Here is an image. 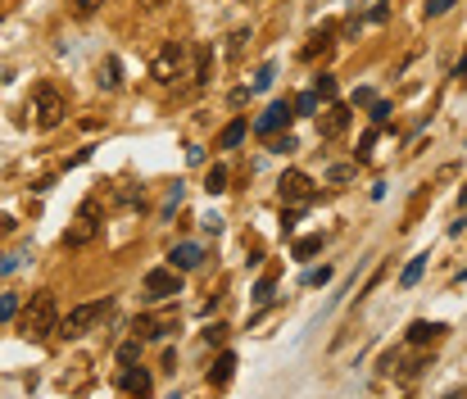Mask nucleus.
<instances>
[{"label": "nucleus", "instance_id": "a19ab883", "mask_svg": "<svg viewBox=\"0 0 467 399\" xmlns=\"http://www.w3.org/2000/svg\"><path fill=\"white\" fill-rule=\"evenodd\" d=\"M9 232H14V218H9V214H0V236H9Z\"/></svg>", "mask_w": 467, "mask_h": 399}, {"label": "nucleus", "instance_id": "f03ea898", "mask_svg": "<svg viewBox=\"0 0 467 399\" xmlns=\"http://www.w3.org/2000/svg\"><path fill=\"white\" fill-rule=\"evenodd\" d=\"M27 113H32V122L41 132H55L69 118V100H64V91L55 87V82H36L32 96H27Z\"/></svg>", "mask_w": 467, "mask_h": 399}, {"label": "nucleus", "instance_id": "393cba45", "mask_svg": "<svg viewBox=\"0 0 467 399\" xmlns=\"http://www.w3.org/2000/svg\"><path fill=\"white\" fill-rule=\"evenodd\" d=\"M100 5H104V0H69V14L73 18H91Z\"/></svg>", "mask_w": 467, "mask_h": 399}, {"label": "nucleus", "instance_id": "f704fd0d", "mask_svg": "<svg viewBox=\"0 0 467 399\" xmlns=\"http://www.w3.org/2000/svg\"><path fill=\"white\" fill-rule=\"evenodd\" d=\"M204 340H209V345H223V340H227V327H223V322H214V327L204 331Z\"/></svg>", "mask_w": 467, "mask_h": 399}, {"label": "nucleus", "instance_id": "2f4dec72", "mask_svg": "<svg viewBox=\"0 0 467 399\" xmlns=\"http://www.w3.org/2000/svg\"><path fill=\"white\" fill-rule=\"evenodd\" d=\"M268 150H277V155H291V150H295V136H272V141H268Z\"/></svg>", "mask_w": 467, "mask_h": 399}, {"label": "nucleus", "instance_id": "39448f33", "mask_svg": "<svg viewBox=\"0 0 467 399\" xmlns=\"http://www.w3.org/2000/svg\"><path fill=\"white\" fill-rule=\"evenodd\" d=\"M109 309H113V300H109V295H104V300H91V304H78V309H69V313L60 318V336H64V340L87 336V331H91L100 318H109Z\"/></svg>", "mask_w": 467, "mask_h": 399}, {"label": "nucleus", "instance_id": "2eb2a0df", "mask_svg": "<svg viewBox=\"0 0 467 399\" xmlns=\"http://www.w3.org/2000/svg\"><path fill=\"white\" fill-rule=\"evenodd\" d=\"M200 259H204V254H200V245H190V241H182V245H173V250H168V263H173L177 272L200 268Z\"/></svg>", "mask_w": 467, "mask_h": 399}, {"label": "nucleus", "instance_id": "c85d7f7f", "mask_svg": "<svg viewBox=\"0 0 467 399\" xmlns=\"http://www.w3.org/2000/svg\"><path fill=\"white\" fill-rule=\"evenodd\" d=\"M295 109H300V113H318V91H304V96H295Z\"/></svg>", "mask_w": 467, "mask_h": 399}, {"label": "nucleus", "instance_id": "dca6fc26", "mask_svg": "<svg viewBox=\"0 0 467 399\" xmlns=\"http://www.w3.org/2000/svg\"><path fill=\"white\" fill-rule=\"evenodd\" d=\"M214 78V46H195V69H190V82L195 87H209Z\"/></svg>", "mask_w": 467, "mask_h": 399}, {"label": "nucleus", "instance_id": "bb28decb", "mask_svg": "<svg viewBox=\"0 0 467 399\" xmlns=\"http://www.w3.org/2000/svg\"><path fill=\"white\" fill-rule=\"evenodd\" d=\"M272 290H277V277L268 272V277H259V286H254V300H259V304H268V300H272Z\"/></svg>", "mask_w": 467, "mask_h": 399}, {"label": "nucleus", "instance_id": "ea45409f", "mask_svg": "<svg viewBox=\"0 0 467 399\" xmlns=\"http://www.w3.org/2000/svg\"><path fill=\"white\" fill-rule=\"evenodd\" d=\"M368 18H372V23H386V18H390V5H377V9H372V14H368Z\"/></svg>", "mask_w": 467, "mask_h": 399}, {"label": "nucleus", "instance_id": "37998d69", "mask_svg": "<svg viewBox=\"0 0 467 399\" xmlns=\"http://www.w3.org/2000/svg\"><path fill=\"white\" fill-rule=\"evenodd\" d=\"M454 73H459V78H467V59H463V64H459V69H454Z\"/></svg>", "mask_w": 467, "mask_h": 399}, {"label": "nucleus", "instance_id": "a878e982", "mask_svg": "<svg viewBox=\"0 0 467 399\" xmlns=\"http://www.w3.org/2000/svg\"><path fill=\"white\" fill-rule=\"evenodd\" d=\"M313 91H318V100H336V78H331V73H322V78L313 82Z\"/></svg>", "mask_w": 467, "mask_h": 399}, {"label": "nucleus", "instance_id": "f8f14e48", "mask_svg": "<svg viewBox=\"0 0 467 399\" xmlns=\"http://www.w3.org/2000/svg\"><path fill=\"white\" fill-rule=\"evenodd\" d=\"M445 331H449L445 322H426V318H417V322H408V345H435Z\"/></svg>", "mask_w": 467, "mask_h": 399}, {"label": "nucleus", "instance_id": "e433bc0d", "mask_svg": "<svg viewBox=\"0 0 467 399\" xmlns=\"http://www.w3.org/2000/svg\"><path fill=\"white\" fill-rule=\"evenodd\" d=\"M164 5H173V0H137V9H146V14H155V9H164Z\"/></svg>", "mask_w": 467, "mask_h": 399}, {"label": "nucleus", "instance_id": "a211bd4d", "mask_svg": "<svg viewBox=\"0 0 467 399\" xmlns=\"http://www.w3.org/2000/svg\"><path fill=\"white\" fill-rule=\"evenodd\" d=\"M227 177H232V173H227V164H214V168L204 173V191H209V195H223V191H227Z\"/></svg>", "mask_w": 467, "mask_h": 399}, {"label": "nucleus", "instance_id": "5701e85b", "mask_svg": "<svg viewBox=\"0 0 467 399\" xmlns=\"http://www.w3.org/2000/svg\"><path fill=\"white\" fill-rule=\"evenodd\" d=\"M141 345H146V336H132V340H127V345H123V349H118V368L137 363V358H141Z\"/></svg>", "mask_w": 467, "mask_h": 399}, {"label": "nucleus", "instance_id": "423d86ee", "mask_svg": "<svg viewBox=\"0 0 467 399\" xmlns=\"http://www.w3.org/2000/svg\"><path fill=\"white\" fill-rule=\"evenodd\" d=\"M141 290H146L150 304H168V300L182 295V272H177L173 263H168V268H150L146 281H141Z\"/></svg>", "mask_w": 467, "mask_h": 399}, {"label": "nucleus", "instance_id": "412c9836", "mask_svg": "<svg viewBox=\"0 0 467 399\" xmlns=\"http://www.w3.org/2000/svg\"><path fill=\"white\" fill-rule=\"evenodd\" d=\"M318 250H322V236H300V241L291 245V254H295V259H313Z\"/></svg>", "mask_w": 467, "mask_h": 399}, {"label": "nucleus", "instance_id": "58836bf2", "mask_svg": "<svg viewBox=\"0 0 467 399\" xmlns=\"http://www.w3.org/2000/svg\"><path fill=\"white\" fill-rule=\"evenodd\" d=\"M358 104H372V87H358L354 91V109H358Z\"/></svg>", "mask_w": 467, "mask_h": 399}, {"label": "nucleus", "instance_id": "b1692460", "mask_svg": "<svg viewBox=\"0 0 467 399\" xmlns=\"http://www.w3.org/2000/svg\"><path fill=\"white\" fill-rule=\"evenodd\" d=\"M227 41H232V46H227V59H241V55H245V41H250V32H245V27H236Z\"/></svg>", "mask_w": 467, "mask_h": 399}, {"label": "nucleus", "instance_id": "473e14b6", "mask_svg": "<svg viewBox=\"0 0 467 399\" xmlns=\"http://www.w3.org/2000/svg\"><path fill=\"white\" fill-rule=\"evenodd\" d=\"M449 9H454V0H426V14H431V18L449 14Z\"/></svg>", "mask_w": 467, "mask_h": 399}, {"label": "nucleus", "instance_id": "0eeeda50", "mask_svg": "<svg viewBox=\"0 0 467 399\" xmlns=\"http://www.w3.org/2000/svg\"><path fill=\"white\" fill-rule=\"evenodd\" d=\"M132 331L146 340H168L177 331V309H150V313H137Z\"/></svg>", "mask_w": 467, "mask_h": 399}, {"label": "nucleus", "instance_id": "72a5a7b5", "mask_svg": "<svg viewBox=\"0 0 467 399\" xmlns=\"http://www.w3.org/2000/svg\"><path fill=\"white\" fill-rule=\"evenodd\" d=\"M372 146H377V132H368V136L358 141V150H354V155H358V159H372Z\"/></svg>", "mask_w": 467, "mask_h": 399}, {"label": "nucleus", "instance_id": "c9c22d12", "mask_svg": "<svg viewBox=\"0 0 467 399\" xmlns=\"http://www.w3.org/2000/svg\"><path fill=\"white\" fill-rule=\"evenodd\" d=\"M390 118V100H372V122H386Z\"/></svg>", "mask_w": 467, "mask_h": 399}, {"label": "nucleus", "instance_id": "c756f323", "mask_svg": "<svg viewBox=\"0 0 467 399\" xmlns=\"http://www.w3.org/2000/svg\"><path fill=\"white\" fill-rule=\"evenodd\" d=\"M18 318V295H5L0 300V322H14Z\"/></svg>", "mask_w": 467, "mask_h": 399}, {"label": "nucleus", "instance_id": "7c9ffc66", "mask_svg": "<svg viewBox=\"0 0 467 399\" xmlns=\"http://www.w3.org/2000/svg\"><path fill=\"white\" fill-rule=\"evenodd\" d=\"M349 177H354V168H349V164H331L327 168V182H349Z\"/></svg>", "mask_w": 467, "mask_h": 399}, {"label": "nucleus", "instance_id": "ddd939ff", "mask_svg": "<svg viewBox=\"0 0 467 399\" xmlns=\"http://www.w3.org/2000/svg\"><path fill=\"white\" fill-rule=\"evenodd\" d=\"M331 41H336V23H322L318 32L309 36V46L300 50V59H309V64H313L318 55H327V50H331Z\"/></svg>", "mask_w": 467, "mask_h": 399}, {"label": "nucleus", "instance_id": "20e7f679", "mask_svg": "<svg viewBox=\"0 0 467 399\" xmlns=\"http://www.w3.org/2000/svg\"><path fill=\"white\" fill-rule=\"evenodd\" d=\"M150 78H155L159 87H173L177 78H190V69H186V46H182V41H159L155 59H150Z\"/></svg>", "mask_w": 467, "mask_h": 399}, {"label": "nucleus", "instance_id": "4be33fe9", "mask_svg": "<svg viewBox=\"0 0 467 399\" xmlns=\"http://www.w3.org/2000/svg\"><path fill=\"white\" fill-rule=\"evenodd\" d=\"M272 82H277V64L268 59V64H259V73H254V87H250V91H268Z\"/></svg>", "mask_w": 467, "mask_h": 399}, {"label": "nucleus", "instance_id": "cd10ccee", "mask_svg": "<svg viewBox=\"0 0 467 399\" xmlns=\"http://www.w3.org/2000/svg\"><path fill=\"white\" fill-rule=\"evenodd\" d=\"M327 281H331V268H327V263H322V268H309V272H304V286H327Z\"/></svg>", "mask_w": 467, "mask_h": 399}, {"label": "nucleus", "instance_id": "9b49d317", "mask_svg": "<svg viewBox=\"0 0 467 399\" xmlns=\"http://www.w3.org/2000/svg\"><path fill=\"white\" fill-rule=\"evenodd\" d=\"M118 391H127V395H150V391H155V382H150L146 368L127 363V368H118Z\"/></svg>", "mask_w": 467, "mask_h": 399}, {"label": "nucleus", "instance_id": "1a4fd4ad", "mask_svg": "<svg viewBox=\"0 0 467 399\" xmlns=\"http://www.w3.org/2000/svg\"><path fill=\"white\" fill-rule=\"evenodd\" d=\"M281 200H286V204H304V209H309L313 204V195H318V191H313V177L309 173H300V168H291V173H281Z\"/></svg>", "mask_w": 467, "mask_h": 399}, {"label": "nucleus", "instance_id": "6e6552de", "mask_svg": "<svg viewBox=\"0 0 467 399\" xmlns=\"http://www.w3.org/2000/svg\"><path fill=\"white\" fill-rule=\"evenodd\" d=\"M349 122H354L349 104H340V100H327V109L318 113V136H322V141H340V136L349 132Z\"/></svg>", "mask_w": 467, "mask_h": 399}, {"label": "nucleus", "instance_id": "7ed1b4c3", "mask_svg": "<svg viewBox=\"0 0 467 399\" xmlns=\"http://www.w3.org/2000/svg\"><path fill=\"white\" fill-rule=\"evenodd\" d=\"M104 227V214H100V195H87L78 204V218H73V227L64 232V250H87V245L100 236Z\"/></svg>", "mask_w": 467, "mask_h": 399}, {"label": "nucleus", "instance_id": "9d476101", "mask_svg": "<svg viewBox=\"0 0 467 399\" xmlns=\"http://www.w3.org/2000/svg\"><path fill=\"white\" fill-rule=\"evenodd\" d=\"M291 118H295V100H272L268 109L254 118V136H272V132H281Z\"/></svg>", "mask_w": 467, "mask_h": 399}, {"label": "nucleus", "instance_id": "f3484780", "mask_svg": "<svg viewBox=\"0 0 467 399\" xmlns=\"http://www.w3.org/2000/svg\"><path fill=\"white\" fill-rule=\"evenodd\" d=\"M245 132H250V122H245V118H232L223 132H218V150H232V146H241V141H245Z\"/></svg>", "mask_w": 467, "mask_h": 399}, {"label": "nucleus", "instance_id": "79ce46f5", "mask_svg": "<svg viewBox=\"0 0 467 399\" xmlns=\"http://www.w3.org/2000/svg\"><path fill=\"white\" fill-rule=\"evenodd\" d=\"M449 232H454V236H463V232H467V218H459V223H449Z\"/></svg>", "mask_w": 467, "mask_h": 399}, {"label": "nucleus", "instance_id": "4468645a", "mask_svg": "<svg viewBox=\"0 0 467 399\" xmlns=\"http://www.w3.org/2000/svg\"><path fill=\"white\" fill-rule=\"evenodd\" d=\"M232 377H236V354H232V349H223V354L214 358V368H209V386L223 391V386H232Z\"/></svg>", "mask_w": 467, "mask_h": 399}, {"label": "nucleus", "instance_id": "c03bdc74", "mask_svg": "<svg viewBox=\"0 0 467 399\" xmlns=\"http://www.w3.org/2000/svg\"><path fill=\"white\" fill-rule=\"evenodd\" d=\"M459 204H463V209H467V186H463V195H459Z\"/></svg>", "mask_w": 467, "mask_h": 399}, {"label": "nucleus", "instance_id": "f257e3e1", "mask_svg": "<svg viewBox=\"0 0 467 399\" xmlns=\"http://www.w3.org/2000/svg\"><path fill=\"white\" fill-rule=\"evenodd\" d=\"M18 331L27 340H50V331H60V300H55V290H36L18 309Z\"/></svg>", "mask_w": 467, "mask_h": 399}, {"label": "nucleus", "instance_id": "6ab92c4d", "mask_svg": "<svg viewBox=\"0 0 467 399\" xmlns=\"http://www.w3.org/2000/svg\"><path fill=\"white\" fill-rule=\"evenodd\" d=\"M426 259H431V254H417V259H408V268L404 272H399V286H417V277H422V272H426Z\"/></svg>", "mask_w": 467, "mask_h": 399}, {"label": "nucleus", "instance_id": "aec40b11", "mask_svg": "<svg viewBox=\"0 0 467 399\" xmlns=\"http://www.w3.org/2000/svg\"><path fill=\"white\" fill-rule=\"evenodd\" d=\"M118 73H123V69H118V59L109 55V59L100 64V87H104V91H118V87H123V78H118Z\"/></svg>", "mask_w": 467, "mask_h": 399}, {"label": "nucleus", "instance_id": "4c0bfd02", "mask_svg": "<svg viewBox=\"0 0 467 399\" xmlns=\"http://www.w3.org/2000/svg\"><path fill=\"white\" fill-rule=\"evenodd\" d=\"M200 223H204V232H223V218H218V214H204Z\"/></svg>", "mask_w": 467, "mask_h": 399}]
</instances>
